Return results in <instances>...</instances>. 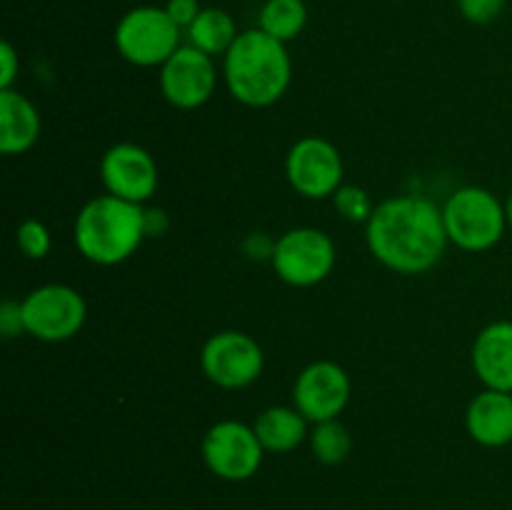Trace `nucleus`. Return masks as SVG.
<instances>
[{"label":"nucleus","mask_w":512,"mask_h":510,"mask_svg":"<svg viewBox=\"0 0 512 510\" xmlns=\"http://www.w3.org/2000/svg\"><path fill=\"white\" fill-rule=\"evenodd\" d=\"M365 240L373 258L400 275L428 273L450 243L443 208L420 195H393L375 205Z\"/></svg>","instance_id":"obj_1"},{"label":"nucleus","mask_w":512,"mask_h":510,"mask_svg":"<svg viewBox=\"0 0 512 510\" xmlns=\"http://www.w3.org/2000/svg\"><path fill=\"white\" fill-rule=\"evenodd\" d=\"M223 78L230 95L248 108L275 105L290 88L293 63L285 43L260 28L243 30L223 55Z\"/></svg>","instance_id":"obj_2"},{"label":"nucleus","mask_w":512,"mask_h":510,"mask_svg":"<svg viewBox=\"0 0 512 510\" xmlns=\"http://www.w3.org/2000/svg\"><path fill=\"white\" fill-rule=\"evenodd\" d=\"M148 238L145 208L115 195H98L80 208L73 240L85 260L95 265H118L128 260Z\"/></svg>","instance_id":"obj_3"},{"label":"nucleus","mask_w":512,"mask_h":510,"mask_svg":"<svg viewBox=\"0 0 512 510\" xmlns=\"http://www.w3.org/2000/svg\"><path fill=\"white\" fill-rule=\"evenodd\" d=\"M448 240L468 253H483L503 240L508 228L505 203L480 185H465L455 190L443 205Z\"/></svg>","instance_id":"obj_4"},{"label":"nucleus","mask_w":512,"mask_h":510,"mask_svg":"<svg viewBox=\"0 0 512 510\" xmlns=\"http://www.w3.org/2000/svg\"><path fill=\"white\" fill-rule=\"evenodd\" d=\"M113 38L120 58L138 68H160L180 48V28L158 5L128 10L115 25Z\"/></svg>","instance_id":"obj_5"},{"label":"nucleus","mask_w":512,"mask_h":510,"mask_svg":"<svg viewBox=\"0 0 512 510\" xmlns=\"http://www.w3.org/2000/svg\"><path fill=\"white\" fill-rule=\"evenodd\" d=\"M25 333L45 343H63L80 333L88 318L85 298L63 283H48L30 290L23 300Z\"/></svg>","instance_id":"obj_6"},{"label":"nucleus","mask_w":512,"mask_h":510,"mask_svg":"<svg viewBox=\"0 0 512 510\" xmlns=\"http://www.w3.org/2000/svg\"><path fill=\"white\" fill-rule=\"evenodd\" d=\"M275 275L293 288H313L335 268V245L325 230L293 228L275 240Z\"/></svg>","instance_id":"obj_7"},{"label":"nucleus","mask_w":512,"mask_h":510,"mask_svg":"<svg viewBox=\"0 0 512 510\" xmlns=\"http://www.w3.org/2000/svg\"><path fill=\"white\" fill-rule=\"evenodd\" d=\"M200 453L210 473L218 475L220 480L240 483L258 473L265 448L260 445L253 425L240 420H220L205 433Z\"/></svg>","instance_id":"obj_8"},{"label":"nucleus","mask_w":512,"mask_h":510,"mask_svg":"<svg viewBox=\"0 0 512 510\" xmlns=\"http://www.w3.org/2000/svg\"><path fill=\"white\" fill-rule=\"evenodd\" d=\"M200 365L210 383L225 390L248 388L260 378L265 365L258 340L240 330H220L210 335L200 353Z\"/></svg>","instance_id":"obj_9"},{"label":"nucleus","mask_w":512,"mask_h":510,"mask_svg":"<svg viewBox=\"0 0 512 510\" xmlns=\"http://www.w3.org/2000/svg\"><path fill=\"white\" fill-rule=\"evenodd\" d=\"M285 175L295 193L303 198H333L345 178L343 155L330 140L320 135H305L290 148L285 158Z\"/></svg>","instance_id":"obj_10"},{"label":"nucleus","mask_w":512,"mask_h":510,"mask_svg":"<svg viewBox=\"0 0 512 510\" xmlns=\"http://www.w3.org/2000/svg\"><path fill=\"white\" fill-rule=\"evenodd\" d=\"M218 85L213 58L193 45H180L160 65V93L180 110H195L208 103Z\"/></svg>","instance_id":"obj_11"},{"label":"nucleus","mask_w":512,"mask_h":510,"mask_svg":"<svg viewBox=\"0 0 512 510\" xmlns=\"http://www.w3.org/2000/svg\"><path fill=\"white\" fill-rule=\"evenodd\" d=\"M350 393L353 385L343 365L333 360H315L295 380L293 403L315 425L338 418L350 403Z\"/></svg>","instance_id":"obj_12"},{"label":"nucleus","mask_w":512,"mask_h":510,"mask_svg":"<svg viewBox=\"0 0 512 510\" xmlns=\"http://www.w3.org/2000/svg\"><path fill=\"white\" fill-rule=\"evenodd\" d=\"M100 178L105 190L130 203H148L158 190V163L138 143H118L100 160Z\"/></svg>","instance_id":"obj_13"},{"label":"nucleus","mask_w":512,"mask_h":510,"mask_svg":"<svg viewBox=\"0 0 512 510\" xmlns=\"http://www.w3.org/2000/svg\"><path fill=\"white\" fill-rule=\"evenodd\" d=\"M470 360L485 388L512 393V320L485 325L475 338Z\"/></svg>","instance_id":"obj_14"},{"label":"nucleus","mask_w":512,"mask_h":510,"mask_svg":"<svg viewBox=\"0 0 512 510\" xmlns=\"http://www.w3.org/2000/svg\"><path fill=\"white\" fill-rule=\"evenodd\" d=\"M465 428L470 438L485 448L512 443V393L485 388L475 395L465 413Z\"/></svg>","instance_id":"obj_15"},{"label":"nucleus","mask_w":512,"mask_h":510,"mask_svg":"<svg viewBox=\"0 0 512 510\" xmlns=\"http://www.w3.org/2000/svg\"><path fill=\"white\" fill-rule=\"evenodd\" d=\"M40 113L18 90H0V153L23 155L38 143Z\"/></svg>","instance_id":"obj_16"},{"label":"nucleus","mask_w":512,"mask_h":510,"mask_svg":"<svg viewBox=\"0 0 512 510\" xmlns=\"http://www.w3.org/2000/svg\"><path fill=\"white\" fill-rule=\"evenodd\" d=\"M308 423L310 420L295 405L293 408H288V405H273V408H265L255 418L253 430L258 435L260 445L265 448V453H290L305 438H310Z\"/></svg>","instance_id":"obj_17"},{"label":"nucleus","mask_w":512,"mask_h":510,"mask_svg":"<svg viewBox=\"0 0 512 510\" xmlns=\"http://www.w3.org/2000/svg\"><path fill=\"white\" fill-rule=\"evenodd\" d=\"M238 25L233 15L223 8H203L195 23L188 28V40L193 48L203 50L210 58L225 55L238 40Z\"/></svg>","instance_id":"obj_18"},{"label":"nucleus","mask_w":512,"mask_h":510,"mask_svg":"<svg viewBox=\"0 0 512 510\" xmlns=\"http://www.w3.org/2000/svg\"><path fill=\"white\" fill-rule=\"evenodd\" d=\"M305 23H308L305 0H265L258 13V28L280 43L298 38L305 30Z\"/></svg>","instance_id":"obj_19"},{"label":"nucleus","mask_w":512,"mask_h":510,"mask_svg":"<svg viewBox=\"0 0 512 510\" xmlns=\"http://www.w3.org/2000/svg\"><path fill=\"white\" fill-rule=\"evenodd\" d=\"M308 440L310 450L323 465H340L353 450V435L338 418L315 423Z\"/></svg>","instance_id":"obj_20"},{"label":"nucleus","mask_w":512,"mask_h":510,"mask_svg":"<svg viewBox=\"0 0 512 510\" xmlns=\"http://www.w3.org/2000/svg\"><path fill=\"white\" fill-rule=\"evenodd\" d=\"M333 203L338 208V213L343 218H348L350 223H368L375 210L368 193L363 188H358V185H340L338 193L333 195Z\"/></svg>","instance_id":"obj_21"},{"label":"nucleus","mask_w":512,"mask_h":510,"mask_svg":"<svg viewBox=\"0 0 512 510\" xmlns=\"http://www.w3.org/2000/svg\"><path fill=\"white\" fill-rule=\"evenodd\" d=\"M15 240H18V248L25 258L30 260H43L45 255L50 253V230L48 225L40 223V220L28 218L18 225V233H15Z\"/></svg>","instance_id":"obj_22"},{"label":"nucleus","mask_w":512,"mask_h":510,"mask_svg":"<svg viewBox=\"0 0 512 510\" xmlns=\"http://www.w3.org/2000/svg\"><path fill=\"white\" fill-rule=\"evenodd\" d=\"M458 8L468 23L488 25L503 13L505 0H458Z\"/></svg>","instance_id":"obj_23"},{"label":"nucleus","mask_w":512,"mask_h":510,"mask_svg":"<svg viewBox=\"0 0 512 510\" xmlns=\"http://www.w3.org/2000/svg\"><path fill=\"white\" fill-rule=\"evenodd\" d=\"M0 333H3V338H15V335L25 333L23 303L3 300V305H0Z\"/></svg>","instance_id":"obj_24"},{"label":"nucleus","mask_w":512,"mask_h":510,"mask_svg":"<svg viewBox=\"0 0 512 510\" xmlns=\"http://www.w3.org/2000/svg\"><path fill=\"white\" fill-rule=\"evenodd\" d=\"M20 73V58L8 40L0 43V90H13L15 78Z\"/></svg>","instance_id":"obj_25"},{"label":"nucleus","mask_w":512,"mask_h":510,"mask_svg":"<svg viewBox=\"0 0 512 510\" xmlns=\"http://www.w3.org/2000/svg\"><path fill=\"white\" fill-rule=\"evenodd\" d=\"M165 10H168V15L180 30H188L203 8H200V0H168Z\"/></svg>","instance_id":"obj_26"},{"label":"nucleus","mask_w":512,"mask_h":510,"mask_svg":"<svg viewBox=\"0 0 512 510\" xmlns=\"http://www.w3.org/2000/svg\"><path fill=\"white\" fill-rule=\"evenodd\" d=\"M165 228H168V218H165L163 210L145 208V230H148V235H163Z\"/></svg>","instance_id":"obj_27"},{"label":"nucleus","mask_w":512,"mask_h":510,"mask_svg":"<svg viewBox=\"0 0 512 510\" xmlns=\"http://www.w3.org/2000/svg\"><path fill=\"white\" fill-rule=\"evenodd\" d=\"M505 213H508V225L512 228V193L508 195V200H505Z\"/></svg>","instance_id":"obj_28"}]
</instances>
